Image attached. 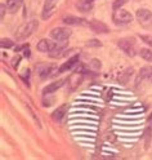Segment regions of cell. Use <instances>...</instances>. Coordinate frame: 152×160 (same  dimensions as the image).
<instances>
[{
	"label": "cell",
	"instance_id": "cell-15",
	"mask_svg": "<svg viewBox=\"0 0 152 160\" xmlns=\"http://www.w3.org/2000/svg\"><path fill=\"white\" fill-rule=\"evenodd\" d=\"M67 107H68L67 105H62V106H59L57 110H54L53 114H52V118H53L54 122H61V120L63 119V116L67 112Z\"/></svg>",
	"mask_w": 152,
	"mask_h": 160
},
{
	"label": "cell",
	"instance_id": "cell-16",
	"mask_svg": "<svg viewBox=\"0 0 152 160\" xmlns=\"http://www.w3.org/2000/svg\"><path fill=\"white\" fill-rule=\"evenodd\" d=\"M151 75H152V67H151V66H145V67H142V68H140V71H139V75H138L137 85L139 84V80L142 82L143 79H148Z\"/></svg>",
	"mask_w": 152,
	"mask_h": 160
},
{
	"label": "cell",
	"instance_id": "cell-1",
	"mask_svg": "<svg viewBox=\"0 0 152 160\" xmlns=\"http://www.w3.org/2000/svg\"><path fill=\"white\" fill-rule=\"evenodd\" d=\"M37 25H39V23H37L36 19H32V21H30V22H27V23H25L23 26L19 27V30H18L17 34H16L17 42H22V40L27 39V38L36 30Z\"/></svg>",
	"mask_w": 152,
	"mask_h": 160
},
{
	"label": "cell",
	"instance_id": "cell-18",
	"mask_svg": "<svg viewBox=\"0 0 152 160\" xmlns=\"http://www.w3.org/2000/svg\"><path fill=\"white\" fill-rule=\"evenodd\" d=\"M139 54H140L142 58L145 59V61L152 63V51H151V49H147V48L140 49V51H139Z\"/></svg>",
	"mask_w": 152,
	"mask_h": 160
},
{
	"label": "cell",
	"instance_id": "cell-10",
	"mask_svg": "<svg viewBox=\"0 0 152 160\" xmlns=\"http://www.w3.org/2000/svg\"><path fill=\"white\" fill-rule=\"evenodd\" d=\"M65 84V79H59L57 80V82L52 83V84H49L48 87H45L43 89V93L44 94H50V93H54L56 91H58L59 88H62V85Z\"/></svg>",
	"mask_w": 152,
	"mask_h": 160
},
{
	"label": "cell",
	"instance_id": "cell-6",
	"mask_svg": "<svg viewBox=\"0 0 152 160\" xmlns=\"http://www.w3.org/2000/svg\"><path fill=\"white\" fill-rule=\"evenodd\" d=\"M58 45L56 44V42L53 39H42L40 42L37 43L36 48L39 52H43V53H52L54 49Z\"/></svg>",
	"mask_w": 152,
	"mask_h": 160
},
{
	"label": "cell",
	"instance_id": "cell-8",
	"mask_svg": "<svg viewBox=\"0 0 152 160\" xmlns=\"http://www.w3.org/2000/svg\"><path fill=\"white\" fill-rule=\"evenodd\" d=\"M58 0H45V4L43 8V19H47L52 16L57 8Z\"/></svg>",
	"mask_w": 152,
	"mask_h": 160
},
{
	"label": "cell",
	"instance_id": "cell-20",
	"mask_svg": "<svg viewBox=\"0 0 152 160\" xmlns=\"http://www.w3.org/2000/svg\"><path fill=\"white\" fill-rule=\"evenodd\" d=\"M128 2H129V0H115L114 4H112V8L116 11V9H120L121 7H123L124 4H126Z\"/></svg>",
	"mask_w": 152,
	"mask_h": 160
},
{
	"label": "cell",
	"instance_id": "cell-13",
	"mask_svg": "<svg viewBox=\"0 0 152 160\" xmlns=\"http://www.w3.org/2000/svg\"><path fill=\"white\" fill-rule=\"evenodd\" d=\"M76 9L79 12H90L93 9V0H80V2L76 4Z\"/></svg>",
	"mask_w": 152,
	"mask_h": 160
},
{
	"label": "cell",
	"instance_id": "cell-5",
	"mask_svg": "<svg viewBox=\"0 0 152 160\" xmlns=\"http://www.w3.org/2000/svg\"><path fill=\"white\" fill-rule=\"evenodd\" d=\"M119 48L121 49V51H124V52H125L128 56H130V57H134V56L137 54L134 39L126 38V39H121V40H119Z\"/></svg>",
	"mask_w": 152,
	"mask_h": 160
},
{
	"label": "cell",
	"instance_id": "cell-22",
	"mask_svg": "<svg viewBox=\"0 0 152 160\" xmlns=\"http://www.w3.org/2000/svg\"><path fill=\"white\" fill-rule=\"evenodd\" d=\"M86 45L88 47H92V48H98V47H101L102 45V43L99 42V40H89V42H86Z\"/></svg>",
	"mask_w": 152,
	"mask_h": 160
},
{
	"label": "cell",
	"instance_id": "cell-27",
	"mask_svg": "<svg viewBox=\"0 0 152 160\" xmlns=\"http://www.w3.org/2000/svg\"><path fill=\"white\" fill-rule=\"evenodd\" d=\"M148 80H150V82H151V83H152V75H151V76H150V78H148Z\"/></svg>",
	"mask_w": 152,
	"mask_h": 160
},
{
	"label": "cell",
	"instance_id": "cell-9",
	"mask_svg": "<svg viewBox=\"0 0 152 160\" xmlns=\"http://www.w3.org/2000/svg\"><path fill=\"white\" fill-rule=\"evenodd\" d=\"M89 27L92 28L94 32H97V34H107L110 31L107 25L103 23V22H101V21H98V19H93V21H90L89 22Z\"/></svg>",
	"mask_w": 152,
	"mask_h": 160
},
{
	"label": "cell",
	"instance_id": "cell-19",
	"mask_svg": "<svg viewBox=\"0 0 152 160\" xmlns=\"http://www.w3.org/2000/svg\"><path fill=\"white\" fill-rule=\"evenodd\" d=\"M0 45H2L3 49H9V48L14 47V43H13V40L8 39V38H4V39L0 40Z\"/></svg>",
	"mask_w": 152,
	"mask_h": 160
},
{
	"label": "cell",
	"instance_id": "cell-11",
	"mask_svg": "<svg viewBox=\"0 0 152 160\" xmlns=\"http://www.w3.org/2000/svg\"><path fill=\"white\" fill-rule=\"evenodd\" d=\"M22 4H23V0H7L5 7H7V11L11 14H13L21 8Z\"/></svg>",
	"mask_w": 152,
	"mask_h": 160
},
{
	"label": "cell",
	"instance_id": "cell-24",
	"mask_svg": "<svg viewBox=\"0 0 152 160\" xmlns=\"http://www.w3.org/2000/svg\"><path fill=\"white\" fill-rule=\"evenodd\" d=\"M140 38H142V40H143V42H146L148 45L152 47V38H151V36H148V35H140Z\"/></svg>",
	"mask_w": 152,
	"mask_h": 160
},
{
	"label": "cell",
	"instance_id": "cell-14",
	"mask_svg": "<svg viewBox=\"0 0 152 160\" xmlns=\"http://www.w3.org/2000/svg\"><path fill=\"white\" fill-rule=\"evenodd\" d=\"M63 23L67 26H79V25L85 23V21L83 18L76 17V16H67L63 18Z\"/></svg>",
	"mask_w": 152,
	"mask_h": 160
},
{
	"label": "cell",
	"instance_id": "cell-3",
	"mask_svg": "<svg viewBox=\"0 0 152 160\" xmlns=\"http://www.w3.org/2000/svg\"><path fill=\"white\" fill-rule=\"evenodd\" d=\"M70 36H71V30L68 27H56L50 31V38L58 43L67 42Z\"/></svg>",
	"mask_w": 152,
	"mask_h": 160
},
{
	"label": "cell",
	"instance_id": "cell-28",
	"mask_svg": "<svg viewBox=\"0 0 152 160\" xmlns=\"http://www.w3.org/2000/svg\"><path fill=\"white\" fill-rule=\"evenodd\" d=\"M150 119H151V120H152V112H151V115H150Z\"/></svg>",
	"mask_w": 152,
	"mask_h": 160
},
{
	"label": "cell",
	"instance_id": "cell-26",
	"mask_svg": "<svg viewBox=\"0 0 152 160\" xmlns=\"http://www.w3.org/2000/svg\"><path fill=\"white\" fill-rule=\"evenodd\" d=\"M0 8H2V16H0V18H4V16H5V9H7V7H5V4H2L0 5Z\"/></svg>",
	"mask_w": 152,
	"mask_h": 160
},
{
	"label": "cell",
	"instance_id": "cell-7",
	"mask_svg": "<svg viewBox=\"0 0 152 160\" xmlns=\"http://www.w3.org/2000/svg\"><path fill=\"white\" fill-rule=\"evenodd\" d=\"M54 68H56L54 65H50V63H42V65H39V66L36 67V72H37V75H39L40 78L44 80V79L49 78L50 75L53 74Z\"/></svg>",
	"mask_w": 152,
	"mask_h": 160
},
{
	"label": "cell",
	"instance_id": "cell-25",
	"mask_svg": "<svg viewBox=\"0 0 152 160\" xmlns=\"http://www.w3.org/2000/svg\"><path fill=\"white\" fill-rule=\"evenodd\" d=\"M28 74H30V71H28V70H26L25 74H22V75H21V78L25 80V82H27V83H28Z\"/></svg>",
	"mask_w": 152,
	"mask_h": 160
},
{
	"label": "cell",
	"instance_id": "cell-4",
	"mask_svg": "<svg viewBox=\"0 0 152 160\" xmlns=\"http://www.w3.org/2000/svg\"><path fill=\"white\" fill-rule=\"evenodd\" d=\"M135 16L142 27H145V28L152 27V12L151 11H148V9H138Z\"/></svg>",
	"mask_w": 152,
	"mask_h": 160
},
{
	"label": "cell",
	"instance_id": "cell-17",
	"mask_svg": "<svg viewBox=\"0 0 152 160\" xmlns=\"http://www.w3.org/2000/svg\"><path fill=\"white\" fill-rule=\"evenodd\" d=\"M67 52H68L67 47L63 45V47H57L54 51L52 53H49V54H50V57H52V58H62V57H65V54Z\"/></svg>",
	"mask_w": 152,
	"mask_h": 160
},
{
	"label": "cell",
	"instance_id": "cell-21",
	"mask_svg": "<svg viewBox=\"0 0 152 160\" xmlns=\"http://www.w3.org/2000/svg\"><path fill=\"white\" fill-rule=\"evenodd\" d=\"M17 51H23L25 52V56L28 58L30 57V48H28V44H25V45H22V47H18V48H16V52Z\"/></svg>",
	"mask_w": 152,
	"mask_h": 160
},
{
	"label": "cell",
	"instance_id": "cell-12",
	"mask_svg": "<svg viewBox=\"0 0 152 160\" xmlns=\"http://www.w3.org/2000/svg\"><path fill=\"white\" fill-rule=\"evenodd\" d=\"M79 56H74V57H71L67 62H65L62 66H61V68L58 70V72H66V71H68V70H71V68H74L76 65H77V62H79Z\"/></svg>",
	"mask_w": 152,
	"mask_h": 160
},
{
	"label": "cell",
	"instance_id": "cell-2",
	"mask_svg": "<svg viewBox=\"0 0 152 160\" xmlns=\"http://www.w3.org/2000/svg\"><path fill=\"white\" fill-rule=\"evenodd\" d=\"M112 19L116 25H128L133 21V14L130 12L125 11V9L120 8V9H116L114 12V16H112Z\"/></svg>",
	"mask_w": 152,
	"mask_h": 160
},
{
	"label": "cell",
	"instance_id": "cell-23",
	"mask_svg": "<svg viewBox=\"0 0 152 160\" xmlns=\"http://www.w3.org/2000/svg\"><path fill=\"white\" fill-rule=\"evenodd\" d=\"M21 59H22V57L17 54V56L13 58V61H12V66H13L14 68H17V66L19 65V62H21Z\"/></svg>",
	"mask_w": 152,
	"mask_h": 160
}]
</instances>
